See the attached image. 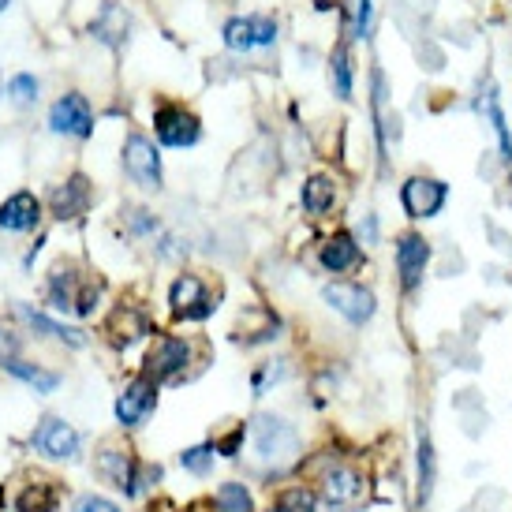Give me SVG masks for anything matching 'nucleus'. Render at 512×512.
<instances>
[{
    "label": "nucleus",
    "mask_w": 512,
    "mask_h": 512,
    "mask_svg": "<svg viewBox=\"0 0 512 512\" xmlns=\"http://www.w3.org/2000/svg\"><path fill=\"white\" fill-rule=\"evenodd\" d=\"M49 128L60 135H79L86 139L94 131V113H90V101L83 94H64L49 113Z\"/></svg>",
    "instance_id": "4"
},
{
    "label": "nucleus",
    "mask_w": 512,
    "mask_h": 512,
    "mask_svg": "<svg viewBox=\"0 0 512 512\" xmlns=\"http://www.w3.org/2000/svg\"><path fill=\"white\" fill-rule=\"evenodd\" d=\"M98 471H101V475H109V479H113V486H120V490L139 494L135 464H131L128 453H120V449H101V453H98Z\"/></svg>",
    "instance_id": "17"
},
{
    "label": "nucleus",
    "mask_w": 512,
    "mask_h": 512,
    "mask_svg": "<svg viewBox=\"0 0 512 512\" xmlns=\"http://www.w3.org/2000/svg\"><path fill=\"white\" fill-rule=\"evenodd\" d=\"M356 262H359V247L348 232H337L333 240H326V247H322V266H326L329 273L352 270Z\"/></svg>",
    "instance_id": "18"
},
{
    "label": "nucleus",
    "mask_w": 512,
    "mask_h": 512,
    "mask_svg": "<svg viewBox=\"0 0 512 512\" xmlns=\"http://www.w3.org/2000/svg\"><path fill=\"white\" fill-rule=\"evenodd\" d=\"M214 453H217V445H195V449H187L180 460H184L187 471H195V475H206V471L214 468Z\"/></svg>",
    "instance_id": "28"
},
{
    "label": "nucleus",
    "mask_w": 512,
    "mask_h": 512,
    "mask_svg": "<svg viewBox=\"0 0 512 512\" xmlns=\"http://www.w3.org/2000/svg\"><path fill=\"white\" fill-rule=\"evenodd\" d=\"M49 285H53V307H57V311H75V314L94 311L98 281H90V277H83V273H75L72 266H68V270L57 266Z\"/></svg>",
    "instance_id": "2"
},
{
    "label": "nucleus",
    "mask_w": 512,
    "mask_h": 512,
    "mask_svg": "<svg viewBox=\"0 0 512 512\" xmlns=\"http://www.w3.org/2000/svg\"><path fill=\"white\" fill-rule=\"evenodd\" d=\"M217 505L221 512H251V494L243 490V483H225L217 490Z\"/></svg>",
    "instance_id": "25"
},
{
    "label": "nucleus",
    "mask_w": 512,
    "mask_h": 512,
    "mask_svg": "<svg viewBox=\"0 0 512 512\" xmlns=\"http://www.w3.org/2000/svg\"><path fill=\"white\" fill-rule=\"evenodd\" d=\"M124 169L128 176L135 180L139 187L146 191H157L161 187V157H157L154 143L146 139V135H128V143H124Z\"/></svg>",
    "instance_id": "3"
},
{
    "label": "nucleus",
    "mask_w": 512,
    "mask_h": 512,
    "mask_svg": "<svg viewBox=\"0 0 512 512\" xmlns=\"http://www.w3.org/2000/svg\"><path fill=\"white\" fill-rule=\"evenodd\" d=\"M445 184L441 180H430V176H412L404 191H400V202L412 217H434L445 206Z\"/></svg>",
    "instance_id": "5"
},
{
    "label": "nucleus",
    "mask_w": 512,
    "mask_h": 512,
    "mask_svg": "<svg viewBox=\"0 0 512 512\" xmlns=\"http://www.w3.org/2000/svg\"><path fill=\"white\" fill-rule=\"evenodd\" d=\"M277 512H314V494L303 486H292L277 498Z\"/></svg>",
    "instance_id": "27"
},
{
    "label": "nucleus",
    "mask_w": 512,
    "mask_h": 512,
    "mask_svg": "<svg viewBox=\"0 0 512 512\" xmlns=\"http://www.w3.org/2000/svg\"><path fill=\"white\" fill-rule=\"evenodd\" d=\"M90 206V184H86V176H72L64 187L53 191V214L60 221H68V217H79Z\"/></svg>",
    "instance_id": "16"
},
{
    "label": "nucleus",
    "mask_w": 512,
    "mask_h": 512,
    "mask_svg": "<svg viewBox=\"0 0 512 512\" xmlns=\"http://www.w3.org/2000/svg\"><path fill=\"white\" fill-rule=\"evenodd\" d=\"M19 314H23V318H27V322H30L34 329H42V333H49V337H57V341H68V344H75V348H83V344H86L83 329H72V326H60V322H49L45 314L30 311V307H23V303H19Z\"/></svg>",
    "instance_id": "20"
},
{
    "label": "nucleus",
    "mask_w": 512,
    "mask_h": 512,
    "mask_svg": "<svg viewBox=\"0 0 512 512\" xmlns=\"http://www.w3.org/2000/svg\"><path fill=\"white\" fill-rule=\"evenodd\" d=\"M370 30V0H359L356 8V38H367Z\"/></svg>",
    "instance_id": "31"
},
{
    "label": "nucleus",
    "mask_w": 512,
    "mask_h": 512,
    "mask_svg": "<svg viewBox=\"0 0 512 512\" xmlns=\"http://www.w3.org/2000/svg\"><path fill=\"white\" fill-rule=\"evenodd\" d=\"M172 311L180 314V318H206V314L214 311V299L206 296V285H202L199 277L184 273L172 285Z\"/></svg>",
    "instance_id": "12"
},
{
    "label": "nucleus",
    "mask_w": 512,
    "mask_h": 512,
    "mask_svg": "<svg viewBox=\"0 0 512 512\" xmlns=\"http://www.w3.org/2000/svg\"><path fill=\"white\" fill-rule=\"evenodd\" d=\"M333 86H337V98H352V57L344 45H337L333 53Z\"/></svg>",
    "instance_id": "24"
},
{
    "label": "nucleus",
    "mask_w": 512,
    "mask_h": 512,
    "mask_svg": "<svg viewBox=\"0 0 512 512\" xmlns=\"http://www.w3.org/2000/svg\"><path fill=\"white\" fill-rule=\"evenodd\" d=\"M479 105L486 109L490 124H494V131H498L501 157H505V161H512V139H509V128H505V113H501V105H498V94H494V90H486V98L479 101Z\"/></svg>",
    "instance_id": "22"
},
{
    "label": "nucleus",
    "mask_w": 512,
    "mask_h": 512,
    "mask_svg": "<svg viewBox=\"0 0 512 512\" xmlns=\"http://www.w3.org/2000/svg\"><path fill=\"white\" fill-rule=\"evenodd\" d=\"M8 94L15 101H34L38 98V79L34 75H15L12 83H8Z\"/></svg>",
    "instance_id": "29"
},
{
    "label": "nucleus",
    "mask_w": 512,
    "mask_h": 512,
    "mask_svg": "<svg viewBox=\"0 0 512 512\" xmlns=\"http://www.w3.org/2000/svg\"><path fill=\"white\" fill-rule=\"evenodd\" d=\"M326 303L333 311H341L348 322H356V326H363L370 314H374V296L359 285H329Z\"/></svg>",
    "instance_id": "10"
},
{
    "label": "nucleus",
    "mask_w": 512,
    "mask_h": 512,
    "mask_svg": "<svg viewBox=\"0 0 512 512\" xmlns=\"http://www.w3.org/2000/svg\"><path fill=\"white\" fill-rule=\"evenodd\" d=\"M38 217H42V206L30 191H19L0 206V228H8V232H27L38 225Z\"/></svg>",
    "instance_id": "15"
},
{
    "label": "nucleus",
    "mask_w": 512,
    "mask_h": 512,
    "mask_svg": "<svg viewBox=\"0 0 512 512\" xmlns=\"http://www.w3.org/2000/svg\"><path fill=\"white\" fill-rule=\"evenodd\" d=\"M8 352H12V337H8V333H4V329H0V359L8 356Z\"/></svg>",
    "instance_id": "32"
},
{
    "label": "nucleus",
    "mask_w": 512,
    "mask_h": 512,
    "mask_svg": "<svg viewBox=\"0 0 512 512\" xmlns=\"http://www.w3.org/2000/svg\"><path fill=\"white\" fill-rule=\"evenodd\" d=\"M34 445H38L42 453L68 460V456H75V449H79V434H75L64 419H45L42 427H38V434H34Z\"/></svg>",
    "instance_id": "13"
},
{
    "label": "nucleus",
    "mask_w": 512,
    "mask_h": 512,
    "mask_svg": "<svg viewBox=\"0 0 512 512\" xmlns=\"http://www.w3.org/2000/svg\"><path fill=\"white\" fill-rule=\"evenodd\" d=\"M277 42V23L266 15H247V19H232L225 27V45L228 49H258V45Z\"/></svg>",
    "instance_id": "6"
},
{
    "label": "nucleus",
    "mask_w": 512,
    "mask_h": 512,
    "mask_svg": "<svg viewBox=\"0 0 512 512\" xmlns=\"http://www.w3.org/2000/svg\"><path fill=\"white\" fill-rule=\"evenodd\" d=\"M187 356H191V348H187L184 341H176V337H161V341L154 344L150 359H146V378H150V382L176 378V374L187 367Z\"/></svg>",
    "instance_id": "9"
},
{
    "label": "nucleus",
    "mask_w": 512,
    "mask_h": 512,
    "mask_svg": "<svg viewBox=\"0 0 512 512\" xmlns=\"http://www.w3.org/2000/svg\"><path fill=\"white\" fill-rule=\"evenodd\" d=\"M53 505H57V490L45 483H34L19 498V512H53Z\"/></svg>",
    "instance_id": "23"
},
{
    "label": "nucleus",
    "mask_w": 512,
    "mask_h": 512,
    "mask_svg": "<svg viewBox=\"0 0 512 512\" xmlns=\"http://www.w3.org/2000/svg\"><path fill=\"white\" fill-rule=\"evenodd\" d=\"M430 486H434V449H430V438L423 430V438H419V494L423 498H430Z\"/></svg>",
    "instance_id": "26"
},
{
    "label": "nucleus",
    "mask_w": 512,
    "mask_h": 512,
    "mask_svg": "<svg viewBox=\"0 0 512 512\" xmlns=\"http://www.w3.org/2000/svg\"><path fill=\"white\" fill-rule=\"evenodd\" d=\"M75 512H120L113 501L98 498V494H86V498L75 501Z\"/></svg>",
    "instance_id": "30"
},
{
    "label": "nucleus",
    "mask_w": 512,
    "mask_h": 512,
    "mask_svg": "<svg viewBox=\"0 0 512 512\" xmlns=\"http://www.w3.org/2000/svg\"><path fill=\"white\" fill-rule=\"evenodd\" d=\"M333 195H337V187H333L329 176H311L303 184V210L307 214H326L329 206H333Z\"/></svg>",
    "instance_id": "19"
},
{
    "label": "nucleus",
    "mask_w": 512,
    "mask_h": 512,
    "mask_svg": "<svg viewBox=\"0 0 512 512\" xmlns=\"http://www.w3.org/2000/svg\"><path fill=\"white\" fill-rule=\"evenodd\" d=\"M255 449L266 464H273V468H288V464L299 456V434L288 427V423L266 415V419H258L255 423Z\"/></svg>",
    "instance_id": "1"
},
{
    "label": "nucleus",
    "mask_w": 512,
    "mask_h": 512,
    "mask_svg": "<svg viewBox=\"0 0 512 512\" xmlns=\"http://www.w3.org/2000/svg\"><path fill=\"white\" fill-rule=\"evenodd\" d=\"M4 8H8V0H0V12H4Z\"/></svg>",
    "instance_id": "33"
},
{
    "label": "nucleus",
    "mask_w": 512,
    "mask_h": 512,
    "mask_svg": "<svg viewBox=\"0 0 512 512\" xmlns=\"http://www.w3.org/2000/svg\"><path fill=\"white\" fill-rule=\"evenodd\" d=\"M427 262H430V243L423 240V236H415V232L400 236L397 240V266H400V281H404V288H415L419 281H423Z\"/></svg>",
    "instance_id": "11"
},
{
    "label": "nucleus",
    "mask_w": 512,
    "mask_h": 512,
    "mask_svg": "<svg viewBox=\"0 0 512 512\" xmlns=\"http://www.w3.org/2000/svg\"><path fill=\"white\" fill-rule=\"evenodd\" d=\"M154 128H157V139L165 146H191L199 139V120L191 113H184V109H176V105L157 109Z\"/></svg>",
    "instance_id": "8"
},
{
    "label": "nucleus",
    "mask_w": 512,
    "mask_h": 512,
    "mask_svg": "<svg viewBox=\"0 0 512 512\" xmlns=\"http://www.w3.org/2000/svg\"><path fill=\"white\" fill-rule=\"evenodd\" d=\"M322 494H326V501L337 505V509L356 505V501L363 498V475L352 468H333L326 475V483H322Z\"/></svg>",
    "instance_id": "14"
},
{
    "label": "nucleus",
    "mask_w": 512,
    "mask_h": 512,
    "mask_svg": "<svg viewBox=\"0 0 512 512\" xmlns=\"http://www.w3.org/2000/svg\"><path fill=\"white\" fill-rule=\"evenodd\" d=\"M157 404V382H150V378H139V382H131L128 389H124V397L116 400V419L124 423V427H139L146 415L154 412Z\"/></svg>",
    "instance_id": "7"
},
{
    "label": "nucleus",
    "mask_w": 512,
    "mask_h": 512,
    "mask_svg": "<svg viewBox=\"0 0 512 512\" xmlns=\"http://www.w3.org/2000/svg\"><path fill=\"white\" fill-rule=\"evenodd\" d=\"M4 367L12 370L15 378H23L27 385H34L38 393H53L60 385L57 374H49V370H38V367H30V363H19V359H4Z\"/></svg>",
    "instance_id": "21"
}]
</instances>
